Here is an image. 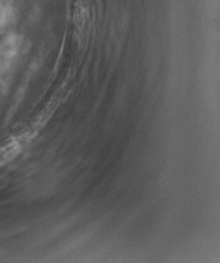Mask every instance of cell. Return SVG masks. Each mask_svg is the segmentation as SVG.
Segmentation results:
<instances>
[{"label":"cell","instance_id":"6da1fadb","mask_svg":"<svg viewBox=\"0 0 220 263\" xmlns=\"http://www.w3.org/2000/svg\"><path fill=\"white\" fill-rule=\"evenodd\" d=\"M23 139L21 137H12L0 145V166L12 160L21 149Z\"/></svg>","mask_w":220,"mask_h":263}]
</instances>
